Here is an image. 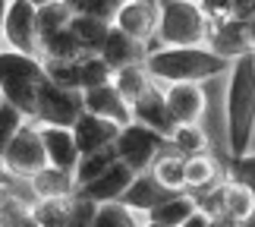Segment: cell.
Listing matches in <instances>:
<instances>
[{
    "label": "cell",
    "mask_w": 255,
    "mask_h": 227,
    "mask_svg": "<svg viewBox=\"0 0 255 227\" xmlns=\"http://www.w3.org/2000/svg\"><path fill=\"white\" fill-rule=\"evenodd\" d=\"M95 227H142V224H139V215L123 209L120 202H111V205H101V209H98Z\"/></svg>",
    "instance_id": "cell-33"
},
{
    "label": "cell",
    "mask_w": 255,
    "mask_h": 227,
    "mask_svg": "<svg viewBox=\"0 0 255 227\" xmlns=\"http://www.w3.org/2000/svg\"><path fill=\"white\" fill-rule=\"evenodd\" d=\"M148 174L158 180V186H164V190L173 193V196H180L186 190V158H180L176 152H164L158 161L151 164Z\"/></svg>",
    "instance_id": "cell-23"
},
{
    "label": "cell",
    "mask_w": 255,
    "mask_h": 227,
    "mask_svg": "<svg viewBox=\"0 0 255 227\" xmlns=\"http://www.w3.org/2000/svg\"><path fill=\"white\" fill-rule=\"evenodd\" d=\"M38 133H41V142H44V152H47V167L76 174L82 155H79V145H76L73 130H60V126H38Z\"/></svg>",
    "instance_id": "cell-14"
},
{
    "label": "cell",
    "mask_w": 255,
    "mask_h": 227,
    "mask_svg": "<svg viewBox=\"0 0 255 227\" xmlns=\"http://www.w3.org/2000/svg\"><path fill=\"white\" fill-rule=\"evenodd\" d=\"M3 193H6V190H0V199H3Z\"/></svg>",
    "instance_id": "cell-45"
},
{
    "label": "cell",
    "mask_w": 255,
    "mask_h": 227,
    "mask_svg": "<svg viewBox=\"0 0 255 227\" xmlns=\"http://www.w3.org/2000/svg\"><path fill=\"white\" fill-rule=\"evenodd\" d=\"M170 196L173 193H167L164 186H158V180H154L151 174H142V177H135V180H132V186L126 190L120 205H123V209H129L132 215H145V218H148L161 202L170 199Z\"/></svg>",
    "instance_id": "cell-18"
},
{
    "label": "cell",
    "mask_w": 255,
    "mask_h": 227,
    "mask_svg": "<svg viewBox=\"0 0 255 227\" xmlns=\"http://www.w3.org/2000/svg\"><path fill=\"white\" fill-rule=\"evenodd\" d=\"M98 209H101V205L88 202V199H82V196H73L70 215H66V224H63V227H95Z\"/></svg>",
    "instance_id": "cell-36"
},
{
    "label": "cell",
    "mask_w": 255,
    "mask_h": 227,
    "mask_svg": "<svg viewBox=\"0 0 255 227\" xmlns=\"http://www.w3.org/2000/svg\"><path fill=\"white\" fill-rule=\"evenodd\" d=\"M164 101H167V111L173 117L176 126H199L202 114H205V92L202 85H167L164 88Z\"/></svg>",
    "instance_id": "cell-12"
},
{
    "label": "cell",
    "mask_w": 255,
    "mask_h": 227,
    "mask_svg": "<svg viewBox=\"0 0 255 227\" xmlns=\"http://www.w3.org/2000/svg\"><path fill=\"white\" fill-rule=\"evenodd\" d=\"M82 57H88V54L82 51V44L76 41V35L70 32V28H63V32H57V35H51V38L41 41V60L76 63V60H82Z\"/></svg>",
    "instance_id": "cell-25"
},
{
    "label": "cell",
    "mask_w": 255,
    "mask_h": 227,
    "mask_svg": "<svg viewBox=\"0 0 255 227\" xmlns=\"http://www.w3.org/2000/svg\"><path fill=\"white\" fill-rule=\"evenodd\" d=\"M208 51L224 57V60L237 63L240 57L255 54L252 51V38H249V25L240 22V19H218L211 22V32H208Z\"/></svg>",
    "instance_id": "cell-10"
},
{
    "label": "cell",
    "mask_w": 255,
    "mask_h": 227,
    "mask_svg": "<svg viewBox=\"0 0 255 227\" xmlns=\"http://www.w3.org/2000/svg\"><path fill=\"white\" fill-rule=\"evenodd\" d=\"M85 114L82 92H70V88L54 85L44 79L41 92H38V111H35V126H60V130H73L76 120Z\"/></svg>",
    "instance_id": "cell-6"
},
{
    "label": "cell",
    "mask_w": 255,
    "mask_h": 227,
    "mask_svg": "<svg viewBox=\"0 0 255 227\" xmlns=\"http://www.w3.org/2000/svg\"><path fill=\"white\" fill-rule=\"evenodd\" d=\"M158 25H161V3H151V0L120 3L114 16V28H120L123 35H129L132 41H139L145 47L158 38Z\"/></svg>",
    "instance_id": "cell-9"
},
{
    "label": "cell",
    "mask_w": 255,
    "mask_h": 227,
    "mask_svg": "<svg viewBox=\"0 0 255 227\" xmlns=\"http://www.w3.org/2000/svg\"><path fill=\"white\" fill-rule=\"evenodd\" d=\"M6 9H9V3H3V0H0V51H6V35H3V25H6Z\"/></svg>",
    "instance_id": "cell-38"
},
{
    "label": "cell",
    "mask_w": 255,
    "mask_h": 227,
    "mask_svg": "<svg viewBox=\"0 0 255 227\" xmlns=\"http://www.w3.org/2000/svg\"><path fill=\"white\" fill-rule=\"evenodd\" d=\"M98 57L111 66V73H120V70H126V66H139V63L148 60V47L139 44V41H132V38L123 35L120 28H111L107 44H104V51Z\"/></svg>",
    "instance_id": "cell-17"
},
{
    "label": "cell",
    "mask_w": 255,
    "mask_h": 227,
    "mask_svg": "<svg viewBox=\"0 0 255 227\" xmlns=\"http://www.w3.org/2000/svg\"><path fill=\"white\" fill-rule=\"evenodd\" d=\"M208 32L211 22L205 16L202 3L167 0V3H161L158 38L148 44V54L161 51V47H208Z\"/></svg>",
    "instance_id": "cell-4"
},
{
    "label": "cell",
    "mask_w": 255,
    "mask_h": 227,
    "mask_svg": "<svg viewBox=\"0 0 255 227\" xmlns=\"http://www.w3.org/2000/svg\"><path fill=\"white\" fill-rule=\"evenodd\" d=\"M0 107H3V92H0Z\"/></svg>",
    "instance_id": "cell-44"
},
{
    "label": "cell",
    "mask_w": 255,
    "mask_h": 227,
    "mask_svg": "<svg viewBox=\"0 0 255 227\" xmlns=\"http://www.w3.org/2000/svg\"><path fill=\"white\" fill-rule=\"evenodd\" d=\"M111 22H101V19H95V16H82V13H76L73 16V22H70V32L76 35V41L82 44V51L88 57H98L104 51V44H107V35H111Z\"/></svg>",
    "instance_id": "cell-19"
},
{
    "label": "cell",
    "mask_w": 255,
    "mask_h": 227,
    "mask_svg": "<svg viewBox=\"0 0 255 227\" xmlns=\"http://www.w3.org/2000/svg\"><path fill=\"white\" fill-rule=\"evenodd\" d=\"M132 123L148 126V130H154L158 136H164V139L170 142V136L176 133V123H173V117L167 111V101H164V92L158 85H154L142 101L132 104Z\"/></svg>",
    "instance_id": "cell-16"
},
{
    "label": "cell",
    "mask_w": 255,
    "mask_h": 227,
    "mask_svg": "<svg viewBox=\"0 0 255 227\" xmlns=\"http://www.w3.org/2000/svg\"><path fill=\"white\" fill-rule=\"evenodd\" d=\"M44 63L38 57H25L16 51H0V92L3 101L13 104L28 123L38 111V92L44 85Z\"/></svg>",
    "instance_id": "cell-3"
},
{
    "label": "cell",
    "mask_w": 255,
    "mask_h": 227,
    "mask_svg": "<svg viewBox=\"0 0 255 227\" xmlns=\"http://www.w3.org/2000/svg\"><path fill=\"white\" fill-rule=\"evenodd\" d=\"M218 196H221V215H224V218H233V221H240V224L252 221V215H255V196L246 190V186L227 180V183L218 186Z\"/></svg>",
    "instance_id": "cell-20"
},
{
    "label": "cell",
    "mask_w": 255,
    "mask_h": 227,
    "mask_svg": "<svg viewBox=\"0 0 255 227\" xmlns=\"http://www.w3.org/2000/svg\"><path fill=\"white\" fill-rule=\"evenodd\" d=\"M132 180H135V174H132L123 161H117L111 171L101 174L98 180H92L88 186H79V190H76V196H82V199L95 202V205H111V202H120V199H123L126 190L132 186Z\"/></svg>",
    "instance_id": "cell-11"
},
{
    "label": "cell",
    "mask_w": 255,
    "mask_h": 227,
    "mask_svg": "<svg viewBox=\"0 0 255 227\" xmlns=\"http://www.w3.org/2000/svg\"><path fill=\"white\" fill-rule=\"evenodd\" d=\"M22 227H38V224H35V221H28V224H22Z\"/></svg>",
    "instance_id": "cell-43"
},
{
    "label": "cell",
    "mask_w": 255,
    "mask_h": 227,
    "mask_svg": "<svg viewBox=\"0 0 255 227\" xmlns=\"http://www.w3.org/2000/svg\"><path fill=\"white\" fill-rule=\"evenodd\" d=\"M120 161V155H117V149L111 145V149H104V152H95V155H85L79 167H76V186H88L92 180H98L101 174H107L111 167Z\"/></svg>",
    "instance_id": "cell-28"
},
{
    "label": "cell",
    "mask_w": 255,
    "mask_h": 227,
    "mask_svg": "<svg viewBox=\"0 0 255 227\" xmlns=\"http://www.w3.org/2000/svg\"><path fill=\"white\" fill-rule=\"evenodd\" d=\"M123 126H117L111 120H101L95 114H82L73 126V136H76V145H79V155H95V152H104L117 145V136H120Z\"/></svg>",
    "instance_id": "cell-15"
},
{
    "label": "cell",
    "mask_w": 255,
    "mask_h": 227,
    "mask_svg": "<svg viewBox=\"0 0 255 227\" xmlns=\"http://www.w3.org/2000/svg\"><path fill=\"white\" fill-rule=\"evenodd\" d=\"M25 123H28L25 117L19 114L13 104H6V101H3V107H0V158H3V152L9 149V142H13L16 136H19V130H22Z\"/></svg>",
    "instance_id": "cell-34"
},
{
    "label": "cell",
    "mask_w": 255,
    "mask_h": 227,
    "mask_svg": "<svg viewBox=\"0 0 255 227\" xmlns=\"http://www.w3.org/2000/svg\"><path fill=\"white\" fill-rule=\"evenodd\" d=\"M76 177L66 171H57V167H44L41 174L32 177V193L38 199H73L76 196Z\"/></svg>",
    "instance_id": "cell-21"
},
{
    "label": "cell",
    "mask_w": 255,
    "mask_h": 227,
    "mask_svg": "<svg viewBox=\"0 0 255 227\" xmlns=\"http://www.w3.org/2000/svg\"><path fill=\"white\" fill-rule=\"evenodd\" d=\"M214 186H218V161L211 155L186 158V190L208 193Z\"/></svg>",
    "instance_id": "cell-27"
},
{
    "label": "cell",
    "mask_w": 255,
    "mask_h": 227,
    "mask_svg": "<svg viewBox=\"0 0 255 227\" xmlns=\"http://www.w3.org/2000/svg\"><path fill=\"white\" fill-rule=\"evenodd\" d=\"M114 88L123 95V101L132 107L135 101H142V98L151 92L154 82H151L148 70H145V63H139V66H126V70L114 73Z\"/></svg>",
    "instance_id": "cell-24"
},
{
    "label": "cell",
    "mask_w": 255,
    "mask_h": 227,
    "mask_svg": "<svg viewBox=\"0 0 255 227\" xmlns=\"http://www.w3.org/2000/svg\"><path fill=\"white\" fill-rule=\"evenodd\" d=\"M73 199H38L32 205V221L38 227H63Z\"/></svg>",
    "instance_id": "cell-30"
},
{
    "label": "cell",
    "mask_w": 255,
    "mask_h": 227,
    "mask_svg": "<svg viewBox=\"0 0 255 227\" xmlns=\"http://www.w3.org/2000/svg\"><path fill=\"white\" fill-rule=\"evenodd\" d=\"M3 164L13 177H28V180L47 167V152H44L41 133H38L35 123H25L22 130H19V136L3 152Z\"/></svg>",
    "instance_id": "cell-8"
},
{
    "label": "cell",
    "mask_w": 255,
    "mask_h": 227,
    "mask_svg": "<svg viewBox=\"0 0 255 227\" xmlns=\"http://www.w3.org/2000/svg\"><path fill=\"white\" fill-rule=\"evenodd\" d=\"M145 70H148L151 82L158 85H199L211 76H221V73H230L233 63L224 60V57L211 54L208 47H161V51L148 54L145 60Z\"/></svg>",
    "instance_id": "cell-1"
},
{
    "label": "cell",
    "mask_w": 255,
    "mask_h": 227,
    "mask_svg": "<svg viewBox=\"0 0 255 227\" xmlns=\"http://www.w3.org/2000/svg\"><path fill=\"white\" fill-rule=\"evenodd\" d=\"M82 104H85V114H95V117L111 120L117 126H129L132 123V107L123 101V95L114 88V82L98 85L92 92H82Z\"/></svg>",
    "instance_id": "cell-13"
},
{
    "label": "cell",
    "mask_w": 255,
    "mask_h": 227,
    "mask_svg": "<svg viewBox=\"0 0 255 227\" xmlns=\"http://www.w3.org/2000/svg\"><path fill=\"white\" fill-rule=\"evenodd\" d=\"M142 227H164V224H151V221H145V224H142Z\"/></svg>",
    "instance_id": "cell-41"
},
{
    "label": "cell",
    "mask_w": 255,
    "mask_h": 227,
    "mask_svg": "<svg viewBox=\"0 0 255 227\" xmlns=\"http://www.w3.org/2000/svg\"><path fill=\"white\" fill-rule=\"evenodd\" d=\"M227 180L230 183H240L255 196V155H246V158H230L227 164Z\"/></svg>",
    "instance_id": "cell-35"
},
{
    "label": "cell",
    "mask_w": 255,
    "mask_h": 227,
    "mask_svg": "<svg viewBox=\"0 0 255 227\" xmlns=\"http://www.w3.org/2000/svg\"><path fill=\"white\" fill-rule=\"evenodd\" d=\"M195 212H199L195 196L192 193H180V196H170L167 202H161L158 209L148 215V221L151 224H164V227H183Z\"/></svg>",
    "instance_id": "cell-22"
},
{
    "label": "cell",
    "mask_w": 255,
    "mask_h": 227,
    "mask_svg": "<svg viewBox=\"0 0 255 227\" xmlns=\"http://www.w3.org/2000/svg\"><path fill=\"white\" fill-rule=\"evenodd\" d=\"M255 133V54L233 63L227 85V145L233 158H246Z\"/></svg>",
    "instance_id": "cell-2"
},
{
    "label": "cell",
    "mask_w": 255,
    "mask_h": 227,
    "mask_svg": "<svg viewBox=\"0 0 255 227\" xmlns=\"http://www.w3.org/2000/svg\"><path fill=\"white\" fill-rule=\"evenodd\" d=\"M249 38H252V51H255V16H252V22H249Z\"/></svg>",
    "instance_id": "cell-40"
},
{
    "label": "cell",
    "mask_w": 255,
    "mask_h": 227,
    "mask_svg": "<svg viewBox=\"0 0 255 227\" xmlns=\"http://www.w3.org/2000/svg\"><path fill=\"white\" fill-rule=\"evenodd\" d=\"M243 227H255V215H252V221H246V224H243Z\"/></svg>",
    "instance_id": "cell-42"
},
{
    "label": "cell",
    "mask_w": 255,
    "mask_h": 227,
    "mask_svg": "<svg viewBox=\"0 0 255 227\" xmlns=\"http://www.w3.org/2000/svg\"><path fill=\"white\" fill-rule=\"evenodd\" d=\"M35 6H38V35H41V41L51 38V35H57V32H63V28H70L73 16H76L73 3H60V0L35 3Z\"/></svg>",
    "instance_id": "cell-26"
},
{
    "label": "cell",
    "mask_w": 255,
    "mask_h": 227,
    "mask_svg": "<svg viewBox=\"0 0 255 227\" xmlns=\"http://www.w3.org/2000/svg\"><path fill=\"white\" fill-rule=\"evenodd\" d=\"M183 227H214V221H211V218H208L205 212H195V215H192V218L186 221Z\"/></svg>",
    "instance_id": "cell-37"
},
{
    "label": "cell",
    "mask_w": 255,
    "mask_h": 227,
    "mask_svg": "<svg viewBox=\"0 0 255 227\" xmlns=\"http://www.w3.org/2000/svg\"><path fill=\"white\" fill-rule=\"evenodd\" d=\"M205 145H208V136L202 133V126H176V133L170 136V149L180 158L205 155Z\"/></svg>",
    "instance_id": "cell-29"
},
{
    "label": "cell",
    "mask_w": 255,
    "mask_h": 227,
    "mask_svg": "<svg viewBox=\"0 0 255 227\" xmlns=\"http://www.w3.org/2000/svg\"><path fill=\"white\" fill-rule=\"evenodd\" d=\"M167 145L170 142L164 139V136H158L154 130H148V126L129 123V126H123V130H120L114 149H117V155H120V161L129 167L135 177H142V174L151 171V164L164 155Z\"/></svg>",
    "instance_id": "cell-5"
},
{
    "label": "cell",
    "mask_w": 255,
    "mask_h": 227,
    "mask_svg": "<svg viewBox=\"0 0 255 227\" xmlns=\"http://www.w3.org/2000/svg\"><path fill=\"white\" fill-rule=\"evenodd\" d=\"M28 221H32V205L6 190L0 199V227H22Z\"/></svg>",
    "instance_id": "cell-32"
},
{
    "label": "cell",
    "mask_w": 255,
    "mask_h": 227,
    "mask_svg": "<svg viewBox=\"0 0 255 227\" xmlns=\"http://www.w3.org/2000/svg\"><path fill=\"white\" fill-rule=\"evenodd\" d=\"M9 183H13V174L6 171V164H3V158H0V190H9Z\"/></svg>",
    "instance_id": "cell-39"
},
{
    "label": "cell",
    "mask_w": 255,
    "mask_h": 227,
    "mask_svg": "<svg viewBox=\"0 0 255 227\" xmlns=\"http://www.w3.org/2000/svg\"><path fill=\"white\" fill-rule=\"evenodd\" d=\"M6 51L38 57L41 60V35H38V6L28 0H13L6 9Z\"/></svg>",
    "instance_id": "cell-7"
},
{
    "label": "cell",
    "mask_w": 255,
    "mask_h": 227,
    "mask_svg": "<svg viewBox=\"0 0 255 227\" xmlns=\"http://www.w3.org/2000/svg\"><path fill=\"white\" fill-rule=\"evenodd\" d=\"M76 66H79V92H92V88H98V85L114 82L111 66H107L101 57H82Z\"/></svg>",
    "instance_id": "cell-31"
}]
</instances>
